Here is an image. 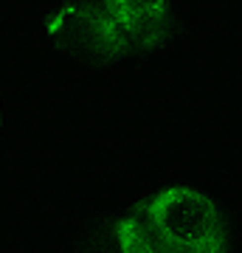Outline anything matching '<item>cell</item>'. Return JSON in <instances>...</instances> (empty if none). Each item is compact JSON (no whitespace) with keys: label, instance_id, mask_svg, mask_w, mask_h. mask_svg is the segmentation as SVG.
<instances>
[{"label":"cell","instance_id":"cell-1","mask_svg":"<svg viewBox=\"0 0 242 253\" xmlns=\"http://www.w3.org/2000/svg\"><path fill=\"white\" fill-rule=\"evenodd\" d=\"M169 17V0H65L48 34L71 54L110 62L161 45Z\"/></svg>","mask_w":242,"mask_h":253},{"label":"cell","instance_id":"cell-2","mask_svg":"<svg viewBox=\"0 0 242 253\" xmlns=\"http://www.w3.org/2000/svg\"><path fill=\"white\" fill-rule=\"evenodd\" d=\"M118 253H228V222L206 191L172 186L113 228Z\"/></svg>","mask_w":242,"mask_h":253},{"label":"cell","instance_id":"cell-3","mask_svg":"<svg viewBox=\"0 0 242 253\" xmlns=\"http://www.w3.org/2000/svg\"><path fill=\"white\" fill-rule=\"evenodd\" d=\"M0 121H3V110H0Z\"/></svg>","mask_w":242,"mask_h":253}]
</instances>
